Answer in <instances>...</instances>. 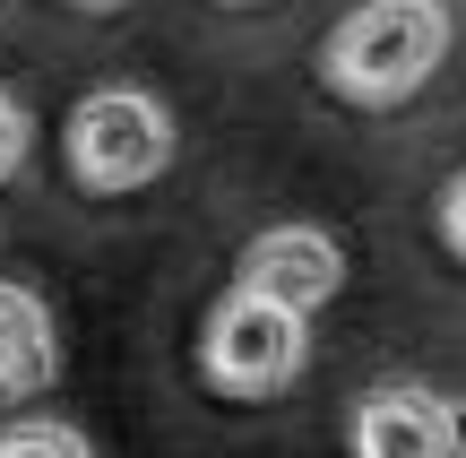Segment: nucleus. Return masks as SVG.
I'll return each mask as SVG.
<instances>
[{"mask_svg": "<svg viewBox=\"0 0 466 458\" xmlns=\"http://www.w3.org/2000/svg\"><path fill=\"white\" fill-rule=\"evenodd\" d=\"M26 148H35V121H26V104L0 87V182H9L17 165H26Z\"/></svg>", "mask_w": 466, "mask_h": 458, "instance_id": "nucleus-8", "label": "nucleus"}, {"mask_svg": "<svg viewBox=\"0 0 466 458\" xmlns=\"http://www.w3.org/2000/svg\"><path fill=\"white\" fill-rule=\"evenodd\" d=\"M61 381V329H52V303L17 277H0V407L17 398H44Z\"/></svg>", "mask_w": 466, "mask_h": 458, "instance_id": "nucleus-6", "label": "nucleus"}, {"mask_svg": "<svg viewBox=\"0 0 466 458\" xmlns=\"http://www.w3.org/2000/svg\"><path fill=\"white\" fill-rule=\"evenodd\" d=\"M69 9H121V0H69Z\"/></svg>", "mask_w": 466, "mask_h": 458, "instance_id": "nucleus-10", "label": "nucleus"}, {"mask_svg": "<svg viewBox=\"0 0 466 458\" xmlns=\"http://www.w3.org/2000/svg\"><path fill=\"white\" fill-rule=\"evenodd\" d=\"M225 9H242V0H225Z\"/></svg>", "mask_w": 466, "mask_h": 458, "instance_id": "nucleus-11", "label": "nucleus"}, {"mask_svg": "<svg viewBox=\"0 0 466 458\" xmlns=\"http://www.w3.org/2000/svg\"><path fill=\"white\" fill-rule=\"evenodd\" d=\"M0 458H96V450L61 415H17V424H0Z\"/></svg>", "mask_w": 466, "mask_h": 458, "instance_id": "nucleus-7", "label": "nucleus"}, {"mask_svg": "<svg viewBox=\"0 0 466 458\" xmlns=\"http://www.w3.org/2000/svg\"><path fill=\"white\" fill-rule=\"evenodd\" d=\"M354 458H466V407H450L441 390H380L354 398Z\"/></svg>", "mask_w": 466, "mask_h": 458, "instance_id": "nucleus-5", "label": "nucleus"}, {"mask_svg": "<svg viewBox=\"0 0 466 458\" xmlns=\"http://www.w3.org/2000/svg\"><path fill=\"white\" fill-rule=\"evenodd\" d=\"M441 61H450V9L441 0H363L319 44V87L363 104V113H389L415 87H432Z\"/></svg>", "mask_w": 466, "mask_h": 458, "instance_id": "nucleus-1", "label": "nucleus"}, {"mask_svg": "<svg viewBox=\"0 0 466 458\" xmlns=\"http://www.w3.org/2000/svg\"><path fill=\"white\" fill-rule=\"evenodd\" d=\"M233 286H242V294H268V303H285V311L311 321V311L337 303V286H346V242L319 234V225H268V234L242 242Z\"/></svg>", "mask_w": 466, "mask_h": 458, "instance_id": "nucleus-4", "label": "nucleus"}, {"mask_svg": "<svg viewBox=\"0 0 466 458\" xmlns=\"http://www.w3.org/2000/svg\"><path fill=\"white\" fill-rule=\"evenodd\" d=\"M173 148H182V130H173V113L147 87H96V96L69 113V182L96 190V199L147 190L156 173L173 165Z\"/></svg>", "mask_w": 466, "mask_h": 458, "instance_id": "nucleus-2", "label": "nucleus"}, {"mask_svg": "<svg viewBox=\"0 0 466 458\" xmlns=\"http://www.w3.org/2000/svg\"><path fill=\"white\" fill-rule=\"evenodd\" d=\"M311 363V321L285 303H268V294H242L233 286L217 311H208L199 329V372L217 398H242V407H259V398L294 390V372Z\"/></svg>", "mask_w": 466, "mask_h": 458, "instance_id": "nucleus-3", "label": "nucleus"}, {"mask_svg": "<svg viewBox=\"0 0 466 458\" xmlns=\"http://www.w3.org/2000/svg\"><path fill=\"white\" fill-rule=\"evenodd\" d=\"M441 242L466 260V165L450 173V190H441Z\"/></svg>", "mask_w": 466, "mask_h": 458, "instance_id": "nucleus-9", "label": "nucleus"}]
</instances>
